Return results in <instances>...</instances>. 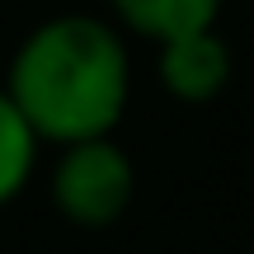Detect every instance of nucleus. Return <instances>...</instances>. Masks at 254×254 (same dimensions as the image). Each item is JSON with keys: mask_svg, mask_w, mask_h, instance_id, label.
<instances>
[{"mask_svg": "<svg viewBox=\"0 0 254 254\" xmlns=\"http://www.w3.org/2000/svg\"><path fill=\"white\" fill-rule=\"evenodd\" d=\"M231 75H236V57L217 28H198L155 47V80L179 104H212L217 94H226Z\"/></svg>", "mask_w": 254, "mask_h": 254, "instance_id": "7ed1b4c3", "label": "nucleus"}, {"mask_svg": "<svg viewBox=\"0 0 254 254\" xmlns=\"http://www.w3.org/2000/svg\"><path fill=\"white\" fill-rule=\"evenodd\" d=\"M38 151H43V136L33 132V123L24 118L9 90L0 85V207L14 202L24 193V184L33 179V165H38Z\"/></svg>", "mask_w": 254, "mask_h": 254, "instance_id": "39448f33", "label": "nucleus"}, {"mask_svg": "<svg viewBox=\"0 0 254 254\" xmlns=\"http://www.w3.org/2000/svg\"><path fill=\"white\" fill-rule=\"evenodd\" d=\"M47 189H52V207L71 226L104 231L132 207L136 165L113 136H85V141L62 146Z\"/></svg>", "mask_w": 254, "mask_h": 254, "instance_id": "f03ea898", "label": "nucleus"}, {"mask_svg": "<svg viewBox=\"0 0 254 254\" xmlns=\"http://www.w3.org/2000/svg\"><path fill=\"white\" fill-rule=\"evenodd\" d=\"M9 99L52 146L113 136L132 99L127 33L99 14H52L24 33L5 71Z\"/></svg>", "mask_w": 254, "mask_h": 254, "instance_id": "f257e3e1", "label": "nucleus"}, {"mask_svg": "<svg viewBox=\"0 0 254 254\" xmlns=\"http://www.w3.org/2000/svg\"><path fill=\"white\" fill-rule=\"evenodd\" d=\"M109 14L123 33H136L151 47H160L170 38L217 28L221 0H109Z\"/></svg>", "mask_w": 254, "mask_h": 254, "instance_id": "20e7f679", "label": "nucleus"}]
</instances>
